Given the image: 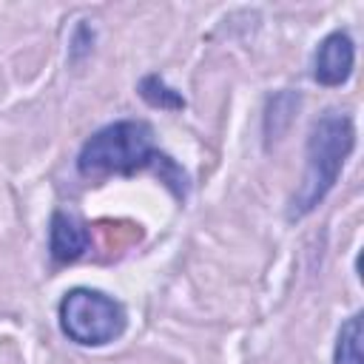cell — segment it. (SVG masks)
Returning <instances> with one entry per match:
<instances>
[{
    "instance_id": "cell-1",
    "label": "cell",
    "mask_w": 364,
    "mask_h": 364,
    "mask_svg": "<svg viewBox=\"0 0 364 364\" xmlns=\"http://www.w3.org/2000/svg\"><path fill=\"white\" fill-rule=\"evenodd\" d=\"M353 145H355V128H353V117L344 111L330 108L310 125L307 148H304V176L287 208L290 219L307 216L333 191Z\"/></svg>"
},
{
    "instance_id": "cell-2",
    "label": "cell",
    "mask_w": 364,
    "mask_h": 364,
    "mask_svg": "<svg viewBox=\"0 0 364 364\" xmlns=\"http://www.w3.org/2000/svg\"><path fill=\"white\" fill-rule=\"evenodd\" d=\"M156 159L165 156L156 151L154 128L145 119H117L82 142L77 171L82 176H131L151 168Z\"/></svg>"
},
{
    "instance_id": "cell-3",
    "label": "cell",
    "mask_w": 364,
    "mask_h": 364,
    "mask_svg": "<svg viewBox=\"0 0 364 364\" xmlns=\"http://www.w3.org/2000/svg\"><path fill=\"white\" fill-rule=\"evenodd\" d=\"M57 318H60L63 336L82 347L111 344L114 338L125 333V324H128L125 307L114 296L102 290H91V287L68 290L60 299Z\"/></svg>"
},
{
    "instance_id": "cell-4",
    "label": "cell",
    "mask_w": 364,
    "mask_h": 364,
    "mask_svg": "<svg viewBox=\"0 0 364 364\" xmlns=\"http://www.w3.org/2000/svg\"><path fill=\"white\" fill-rule=\"evenodd\" d=\"M355 65V43L347 31H330L313 57V77L318 85H344Z\"/></svg>"
},
{
    "instance_id": "cell-5",
    "label": "cell",
    "mask_w": 364,
    "mask_h": 364,
    "mask_svg": "<svg viewBox=\"0 0 364 364\" xmlns=\"http://www.w3.org/2000/svg\"><path fill=\"white\" fill-rule=\"evenodd\" d=\"M91 247V230L82 219H77L74 213L65 210H54L51 225H48V253L54 262L68 264L77 262L80 256H85V250Z\"/></svg>"
},
{
    "instance_id": "cell-6",
    "label": "cell",
    "mask_w": 364,
    "mask_h": 364,
    "mask_svg": "<svg viewBox=\"0 0 364 364\" xmlns=\"http://www.w3.org/2000/svg\"><path fill=\"white\" fill-rule=\"evenodd\" d=\"M333 364H361V313H353L341 324L336 336Z\"/></svg>"
},
{
    "instance_id": "cell-7",
    "label": "cell",
    "mask_w": 364,
    "mask_h": 364,
    "mask_svg": "<svg viewBox=\"0 0 364 364\" xmlns=\"http://www.w3.org/2000/svg\"><path fill=\"white\" fill-rule=\"evenodd\" d=\"M139 97L148 105L162 108V111H179V108H185V97L176 88H171L159 74H148V77L139 80Z\"/></svg>"
}]
</instances>
